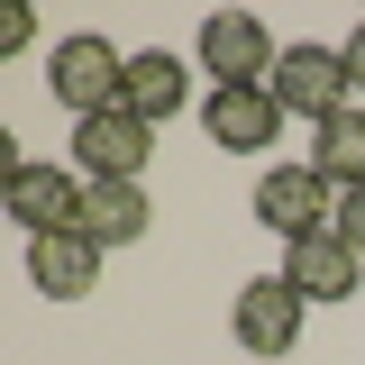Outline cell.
<instances>
[{"instance_id":"6da1fadb","label":"cell","mask_w":365,"mask_h":365,"mask_svg":"<svg viewBox=\"0 0 365 365\" xmlns=\"http://www.w3.org/2000/svg\"><path fill=\"white\" fill-rule=\"evenodd\" d=\"M46 91H55L73 119H101V110L128 101V55H119L110 37H91V28H73V37L46 55Z\"/></svg>"},{"instance_id":"7a4b0ae2","label":"cell","mask_w":365,"mask_h":365,"mask_svg":"<svg viewBox=\"0 0 365 365\" xmlns=\"http://www.w3.org/2000/svg\"><path fill=\"white\" fill-rule=\"evenodd\" d=\"M274 37L265 19H247V9H210L201 19V73H210V91H247V83H274Z\"/></svg>"},{"instance_id":"3957f363","label":"cell","mask_w":365,"mask_h":365,"mask_svg":"<svg viewBox=\"0 0 365 365\" xmlns=\"http://www.w3.org/2000/svg\"><path fill=\"white\" fill-rule=\"evenodd\" d=\"M146 155H155V128L137 119L128 101L101 110V119H73V165H83V182H146Z\"/></svg>"},{"instance_id":"277c9868","label":"cell","mask_w":365,"mask_h":365,"mask_svg":"<svg viewBox=\"0 0 365 365\" xmlns=\"http://www.w3.org/2000/svg\"><path fill=\"white\" fill-rule=\"evenodd\" d=\"M302 319H311V302H302L283 274L237 283V302H228V329H237L247 356H292V347H302Z\"/></svg>"},{"instance_id":"5b68a950","label":"cell","mask_w":365,"mask_h":365,"mask_svg":"<svg viewBox=\"0 0 365 365\" xmlns=\"http://www.w3.org/2000/svg\"><path fill=\"white\" fill-rule=\"evenodd\" d=\"M274 101H283V119H338V110H347V101H356V83H347V55H338V46H292V55H283V64H274Z\"/></svg>"},{"instance_id":"8992f818","label":"cell","mask_w":365,"mask_h":365,"mask_svg":"<svg viewBox=\"0 0 365 365\" xmlns=\"http://www.w3.org/2000/svg\"><path fill=\"white\" fill-rule=\"evenodd\" d=\"M256 220L292 247V237H311V228H338V192L319 182V165H265V174H256Z\"/></svg>"},{"instance_id":"52a82bcc","label":"cell","mask_w":365,"mask_h":365,"mask_svg":"<svg viewBox=\"0 0 365 365\" xmlns=\"http://www.w3.org/2000/svg\"><path fill=\"white\" fill-rule=\"evenodd\" d=\"M274 274H283L302 302H356V292H365V256L338 237V228H311V237H292Z\"/></svg>"},{"instance_id":"ba28073f","label":"cell","mask_w":365,"mask_h":365,"mask_svg":"<svg viewBox=\"0 0 365 365\" xmlns=\"http://www.w3.org/2000/svg\"><path fill=\"white\" fill-rule=\"evenodd\" d=\"M201 128H210V146H220V155H265L274 137H283V101H274L265 83L210 91V101H201Z\"/></svg>"},{"instance_id":"9c48e42d","label":"cell","mask_w":365,"mask_h":365,"mask_svg":"<svg viewBox=\"0 0 365 365\" xmlns=\"http://www.w3.org/2000/svg\"><path fill=\"white\" fill-rule=\"evenodd\" d=\"M9 220L28 228V237H55V228H73V220H83V182L64 174V165H37V155H28V165L9 174Z\"/></svg>"},{"instance_id":"30bf717a","label":"cell","mask_w":365,"mask_h":365,"mask_svg":"<svg viewBox=\"0 0 365 365\" xmlns=\"http://www.w3.org/2000/svg\"><path fill=\"white\" fill-rule=\"evenodd\" d=\"M28 283H37V292H55V302H83V292H101V247H91L83 228L28 237Z\"/></svg>"},{"instance_id":"8fae6325","label":"cell","mask_w":365,"mask_h":365,"mask_svg":"<svg viewBox=\"0 0 365 365\" xmlns=\"http://www.w3.org/2000/svg\"><path fill=\"white\" fill-rule=\"evenodd\" d=\"M73 228L110 256V247H137L155 228V201H146V182H83V220Z\"/></svg>"},{"instance_id":"7c38bea8","label":"cell","mask_w":365,"mask_h":365,"mask_svg":"<svg viewBox=\"0 0 365 365\" xmlns=\"http://www.w3.org/2000/svg\"><path fill=\"white\" fill-rule=\"evenodd\" d=\"M182 101H192V64H182V55H165V46L128 55V110L146 119V128H165Z\"/></svg>"},{"instance_id":"4fadbf2b","label":"cell","mask_w":365,"mask_h":365,"mask_svg":"<svg viewBox=\"0 0 365 365\" xmlns=\"http://www.w3.org/2000/svg\"><path fill=\"white\" fill-rule=\"evenodd\" d=\"M311 165H319V182H329V192H356V182H365V101H347L338 119H319Z\"/></svg>"},{"instance_id":"5bb4252c","label":"cell","mask_w":365,"mask_h":365,"mask_svg":"<svg viewBox=\"0 0 365 365\" xmlns=\"http://www.w3.org/2000/svg\"><path fill=\"white\" fill-rule=\"evenodd\" d=\"M338 237L365 256V182H356V192H338Z\"/></svg>"},{"instance_id":"9a60e30c","label":"cell","mask_w":365,"mask_h":365,"mask_svg":"<svg viewBox=\"0 0 365 365\" xmlns=\"http://www.w3.org/2000/svg\"><path fill=\"white\" fill-rule=\"evenodd\" d=\"M28 46H37V19H28V9H9V28H0V55H28Z\"/></svg>"},{"instance_id":"2e32d148","label":"cell","mask_w":365,"mask_h":365,"mask_svg":"<svg viewBox=\"0 0 365 365\" xmlns=\"http://www.w3.org/2000/svg\"><path fill=\"white\" fill-rule=\"evenodd\" d=\"M338 55H347V83H356V101H365V19H356V37L338 46Z\"/></svg>"}]
</instances>
